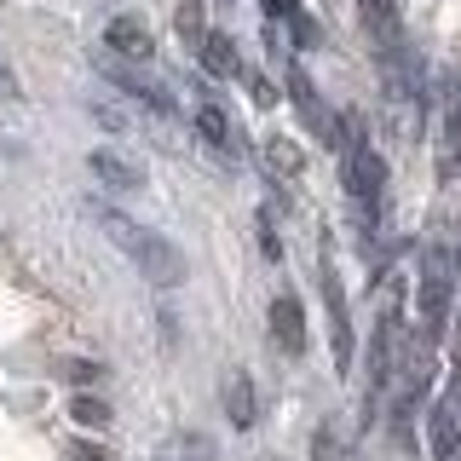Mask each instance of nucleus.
<instances>
[{
    "label": "nucleus",
    "mask_w": 461,
    "mask_h": 461,
    "mask_svg": "<svg viewBox=\"0 0 461 461\" xmlns=\"http://www.w3.org/2000/svg\"><path fill=\"white\" fill-rule=\"evenodd\" d=\"M398 357H403V317L381 312V323H375V335H369V403L393 386Z\"/></svg>",
    "instance_id": "6"
},
{
    "label": "nucleus",
    "mask_w": 461,
    "mask_h": 461,
    "mask_svg": "<svg viewBox=\"0 0 461 461\" xmlns=\"http://www.w3.org/2000/svg\"><path fill=\"white\" fill-rule=\"evenodd\" d=\"M196 58H202V69H208V76H220V81L242 76L237 41H230V35H220V29H202V41H196Z\"/></svg>",
    "instance_id": "12"
},
{
    "label": "nucleus",
    "mask_w": 461,
    "mask_h": 461,
    "mask_svg": "<svg viewBox=\"0 0 461 461\" xmlns=\"http://www.w3.org/2000/svg\"><path fill=\"white\" fill-rule=\"evenodd\" d=\"M104 47H110L115 58H133V64H144V58H156V35H150L139 18H110Z\"/></svg>",
    "instance_id": "10"
},
{
    "label": "nucleus",
    "mask_w": 461,
    "mask_h": 461,
    "mask_svg": "<svg viewBox=\"0 0 461 461\" xmlns=\"http://www.w3.org/2000/svg\"><path fill=\"white\" fill-rule=\"evenodd\" d=\"M271 52H277V64H283V81H288V98H294V110H300V122L312 127L317 139L323 144H335V133H340V122L335 115L323 110V98H317V86H312V76H306V64H300V58H288V47L277 41V29H271Z\"/></svg>",
    "instance_id": "3"
},
{
    "label": "nucleus",
    "mask_w": 461,
    "mask_h": 461,
    "mask_svg": "<svg viewBox=\"0 0 461 461\" xmlns=\"http://www.w3.org/2000/svg\"><path fill=\"white\" fill-rule=\"evenodd\" d=\"M427 444H432V456H456V444H461V369L450 375V386H444V398L432 403V421H427Z\"/></svg>",
    "instance_id": "7"
},
{
    "label": "nucleus",
    "mask_w": 461,
    "mask_h": 461,
    "mask_svg": "<svg viewBox=\"0 0 461 461\" xmlns=\"http://www.w3.org/2000/svg\"><path fill=\"white\" fill-rule=\"evenodd\" d=\"M259 162H266V173H271V179H300V167H306V156H300V144H294V139L271 133L266 144H259Z\"/></svg>",
    "instance_id": "15"
},
{
    "label": "nucleus",
    "mask_w": 461,
    "mask_h": 461,
    "mask_svg": "<svg viewBox=\"0 0 461 461\" xmlns=\"http://www.w3.org/2000/svg\"><path fill=\"white\" fill-rule=\"evenodd\" d=\"M156 461H220V450H213L208 432H173V438H162Z\"/></svg>",
    "instance_id": "16"
},
{
    "label": "nucleus",
    "mask_w": 461,
    "mask_h": 461,
    "mask_svg": "<svg viewBox=\"0 0 461 461\" xmlns=\"http://www.w3.org/2000/svg\"><path fill=\"white\" fill-rule=\"evenodd\" d=\"M266 12H271V18H283V23H294L306 6H300V0H266Z\"/></svg>",
    "instance_id": "23"
},
{
    "label": "nucleus",
    "mask_w": 461,
    "mask_h": 461,
    "mask_svg": "<svg viewBox=\"0 0 461 461\" xmlns=\"http://www.w3.org/2000/svg\"><path fill=\"white\" fill-rule=\"evenodd\" d=\"M357 6H364V29L375 35V47H381V52L403 47V18H398V0H357Z\"/></svg>",
    "instance_id": "13"
},
{
    "label": "nucleus",
    "mask_w": 461,
    "mask_h": 461,
    "mask_svg": "<svg viewBox=\"0 0 461 461\" xmlns=\"http://www.w3.org/2000/svg\"><path fill=\"white\" fill-rule=\"evenodd\" d=\"M220 398H225V415H230V427H237V432H249V427H254V415H259V398H254V381H249V369H225V386H220Z\"/></svg>",
    "instance_id": "11"
},
{
    "label": "nucleus",
    "mask_w": 461,
    "mask_h": 461,
    "mask_svg": "<svg viewBox=\"0 0 461 461\" xmlns=\"http://www.w3.org/2000/svg\"><path fill=\"white\" fill-rule=\"evenodd\" d=\"M179 35L191 41V47L202 41V0H179Z\"/></svg>",
    "instance_id": "20"
},
{
    "label": "nucleus",
    "mask_w": 461,
    "mask_h": 461,
    "mask_svg": "<svg viewBox=\"0 0 461 461\" xmlns=\"http://www.w3.org/2000/svg\"><path fill=\"white\" fill-rule=\"evenodd\" d=\"M444 312H450V266H444V254H427V271H421V323H427V335L444 329Z\"/></svg>",
    "instance_id": "8"
},
{
    "label": "nucleus",
    "mask_w": 461,
    "mask_h": 461,
    "mask_svg": "<svg viewBox=\"0 0 461 461\" xmlns=\"http://www.w3.org/2000/svg\"><path fill=\"white\" fill-rule=\"evenodd\" d=\"M64 375H76V381H98L104 369H98V364H64Z\"/></svg>",
    "instance_id": "24"
},
{
    "label": "nucleus",
    "mask_w": 461,
    "mask_h": 461,
    "mask_svg": "<svg viewBox=\"0 0 461 461\" xmlns=\"http://www.w3.org/2000/svg\"><path fill=\"white\" fill-rule=\"evenodd\" d=\"M93 220H98V230H104L115 249H122V254L139 266L144 283H156V288H179V283H185V254L173 249L162 230L127 220V213H115V208H93Z\"/></svg>",
    "instance_id": "1"
},
{
    "label": "nucleus",
    "mask_w": 461,
    "mask_h": 461,
    "mask_svg": "<svg viewBox=\"0 0 461 461\" xmlns=\"http://www.w3.org/2000/svg\"><path fill=\"white\" fill-rule=\"evenodd\" d=\"M196 133L208 139L220 156H230V150H237V127H230V115H225L220 104H202V110H196Z\"/></svg>",
    "instance_id": "17"
},
{
    "label": "nucleus",
    "mask_w": 461,
    "mask_h": 461,
    "mask_svg": "<svg viewBox=\"0 0 461 461\" xmlns=\"http://www.w3.org/2000/svg\"><path fill=\"white\" fill-rule=\"evenodd\" d=\"M335 144H340V162H346V191H352V202H357V220H364V230H375V220H381V196H386V162L369 150L357 115L340 122Z\"/></svg>",
    "instance_id": "2"
},
{
    "label": "nucleus",
    "mask_w": 461,
    "mask_h": 461,
    "mask_svg": "<svg viewBox=\"0 0 461 461\" xmlns=\"http://www.w3.org/2000/svg\"><path fill=\"white\" fill-rule=\"evenodd\" d=\"M64 461H110V450H104V444H86V438H69Z\"/></svg>",
    "instance_id": "21"
},
{
    "label": "nucleus",
    "mask_w": 461,
    "mask_h": 461,
    "mask_svg": "<svg viewBox=\"0 0 461 461\" xmlns=\"http://www.w3.org/2000/svg\"><path fill=\"white\" fill-rule=\"evenodd\" d=\"M98 76H110L127 98H139V104H144V110H156V115H173V110H179L167 86L156 81V76H144L133 58H115V52H110V58H98Z\"/></svg>",
    "instance_id": "5"
},
{
    "label": "nucleus",
    "mask_w": 461,
    "mask_h": 461,
    "mask_svg": "<svg viewBox=\"0 0 461 461\" xmlns=\"http://www.w3.org/2000/svg\"><path fill=\"white\" fill-rule=\"evenodd\" d=\"M317 283H323V306H329V346H335V369L346 375L352 369V317H346V288H340V271L329 249L317 254Z\"/></svg>",
    "instance_id": "4"
},
{
    "label": "nucleus",
    "mask_w": 461,
    "mask_h": 461,
    "mask_svg": "<svg viewBox=\"0 0 461 461\" xmlns=\"http://www.w3.org/2000/svg\"><path fill=\"white\" fill-rule=\"evenodd\" d=\"M271 340H277L288 357L306 352V312H300L294 294H277V300H271Z\"/></svg>",
    "instance_id": "9"
},
{
    "label": "nucleus",
    "mask_w": 461,
    "mask_h": 461,
    "mask_svg": "<svg viewBox=\"0 0 461 461\" xmlns=\"http://www.w3.org/2000/svg\"><path fill=\"white\" fill-rule=\"evenodd\" d=\"M312 461H346V444H340L335 427H323V432L312 438Z\"/></svg>",
    "instance_id": "19"
},
{
    "label": "nucleus",
    "mask_w": 461,
    "mask_h": 461,
    "mask_svg": "<svg viewBox=\"0 0 461 461\" xmlns=\"http://www.w3.org/2000/svg\"><path fill=\"white\" fill-rule=\"evenodd\" d=\"M69 421L76 427H110V403L98 393H76L69 398Z\"/></svg>",
    "instance_id": "18"
},
{
    "label": "nucleus",
    "mask_w": 461,
    "mask_h": 461,
    "mask_svg": "<svg viewBox=\"0 0 461 461\" xmlns=\"http://www.w3.org/2000/svg\"><path fill=\"white\" fill-rule=\"evenodd\" d=\"M456 271H461V242H456Z\"/></svg>",
    "instance_id": "25"
},
{
    "label": "nucleus",
    "mask_w": 461,
    "mask_h": 461,
    "mask_svg": "<svg viewBox=\"0 0 461 461\" xmlns=\"http://www.w3.org/2000/svg\"><path fill=\"white\" fill-rule=\"evenodd\" d=\"M259 249H266V259H283V242H277V230H271V213H259Z\"/></svg>",
    "instance_id": "22"
},
{
    "label": "nucleus",
    "mask_w": 461,
    "mask_h": 461,
    "mask_svg": "<svg viewBox=\"0 0 461 461\" xmlns=\"http://www.w3.org/2000/svg\"><path fill=\"white\" fill-rule=\"evenodd\" d=\"M86 167H93V179L110 185V191H139V185H144V167L127 162V156H115V150H93Z\"/></svg>",
    "instance_id": "14"
}]
</instances>
